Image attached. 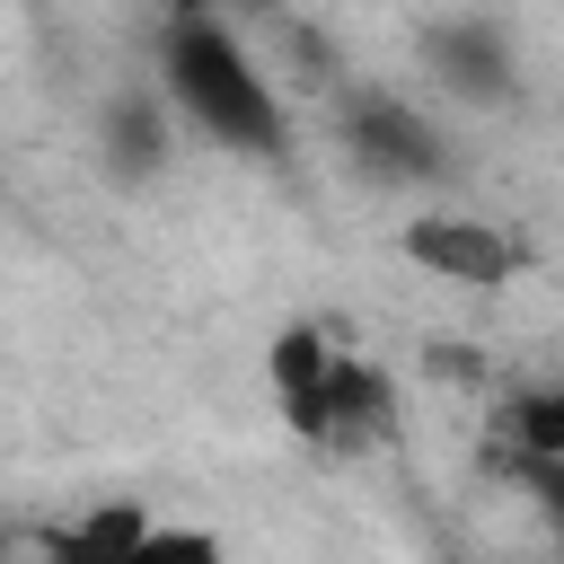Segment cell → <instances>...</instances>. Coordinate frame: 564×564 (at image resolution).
Returning <instances> with one entry per match:
<instances>
[{"mask_svg": "<svg viewBox=\"0 0 564 564\" xmlns=\"http://www.w3.org/2000/svg\"><path fill=\"white\" fill-rule=\"evenodd\" d=\"M344 141H352V167L379 185H432L441 176V132L388 88H361L344 106Z\"/></svg>", "mask_w": 564, "mask_h": 564, "instance_id": "5", "label": "cell"}, {"mask_svg": "<svg viewBox=\"0 0 564 564\" xmlns=\"http://www.w3.org/2000/svg\"><path fill=\"white\" fill-rule=\"evenodd\" d=\"M159 97L176 123H194L212 150H238V159H273L291 132L282 88L247 53V35L212 9H176L159 26Z\"/></svg>", "mask_w": 564, "mask_h": 564, "instance_id": "1", "label": "cell"}, {"mask_svg": "<svg viewBox=\"0 0 564 564\" xmlns=\"http://www.w3.org/2000/svg\"><path fill=\"white\" fill-rule=\"evenodd\" d=\"M397 247H405L432 282H458V291H502V282L529 264L520 238H511L502 220H485V212H414Z\"/></svg>", "mask_w": 564, "mask_h": 564, "instance_id": "4", "label": "cell"}, {"mask_svg": "<svg viewBox=\"0 0 564 564\" xmlns=\"http://www.w3.org/2000/svg\"><path fill=\"white\" fill-rule=\"evenodd\" d=\"M423 53H432V70L458 88V97H511L520 79H511V35L494 26V18H441L432 35H423Z\"/></svg>", "mask_w": 564, "mask_h": 564, "instance_id": "7", "label": "cell"}, {"mask_svg": "<svg viewBox=\"0 0 564 564\" xmlns=\"http://www.w3.org/2000/svg\"><path fill=\"white\" fill-rule=\"evenodd\" d=\"M44 564H220V538L150 520L141 502H97L44 538Z\"/></svg>", "mask_w": 564, "mask_h": 564, "instance_id": "3", "label": "cell"}, {"mask_svg": "<svg viewBox=\"0 0 564 564\" xmlns=\"http://www.w3.org/2000/svg\"><path fill=\"white\" fill-rule=\"evenodd\" d=\"M106 176L115 185H150L167 159H176V115H167V97L159 88H123L115 106H106Z\"/></svg>", "mask_w": 564, "mask_h": 564, "instance_id": "6", "label": "cell"}, {"mask_svg": "<svg viewBox=\"0 0 564 564\" xmlns=\"http://www.w3.org/2000/svg\"><path fill=\"white\" fill-rule=\"evenodd\" d=\"M264 379H273L282 423L326 458H361V449L397 441V379L370 352H344L317 326H282L273 352H264Z\"/></svg>", "mask_w": 564, "mask_h": 564, "instance_id": "2", "label": "cell"}, {"mask_svg": "<svg viewBox=\"0 0 564 564\" xmlns=\"http://www.w3.org/2000/svg\"><path fill=\"white\" fill-rule=\"evenodd\" d=\"M494 449H502L511 476L564 467V388H511L494 405Z\"/></svg>", "mask_w": 564, "mask_h": 564, "instance_id": "8", "label": "cell"}]
</instances>
